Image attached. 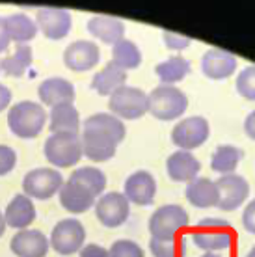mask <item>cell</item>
I'll use <instances>...</instances> for the list:
<instances>
[{"label":"cell","instance_id":"cell-1","mask_svg":"<svg viewBox=\"0 0 255 257\" xmlns=\"http://www.w3.org/2000/svg\"><path fill=\"white\" fill-rule=\"evenodd\" d=\"M82 127V151L93 162L110 161L127 135L121 119L106 112L89 116Z\"/></svg>","mask_w":255,"mask_h":257},{"label":"cell","instance_id":"cell-2","mask_svg":"<svg viewBox=\"0 0 255 257\" xmlns=\"http://www.w3.org/2000/svg\"><path fill=\"white\" fill-rule=\"evenodd\" d=\"M47 123V112L39 103L34 101H21L13 104L8 112V125L10 131L17 138L32 140L43 131Z\"/></svg>","mask_w":255,"mask_h":257},{"label":"cell","instance_id":"cell-3","mask_svg":"<svg viewBox=\"0 0 255 257\" xmlns=\"http://www.w3.org/2000/svg\"><path fill=\"white\" fill-rule=\"evenodd\" d=\"M45 159L56 168L77 166L84 157L82 140L78 133H56L51 135L43 148Z\"/></svg>","mask_w":255,"mask_h":257},{"label":"cell","instance_id":"cell-4","mask_svg":"<svg viewBox=\"0 0 255 257\" xmlns=\"http://www.w3.org/2000/svg\"><path fill=\"white\" fill-rule=\"evenodd\" d=\"M188 108V97L175 86L160 84L157 86L151 95H147V112H151L157 119L172 121L177 119Z\"/></svg>","mask_w":255,"mask_h":257},{"label":"cell","instance_id":"cell-5","mask_svg":"<svg viewBox=\"0 0 255 257\" xmlns=\"http://www.w3.org/2000/svg\"><path fill=\"white\" fill-rule=\"evenodd\" d=\"M194 244L205 251H220L227 250L233 244V233L229 222L222 218H205L201 220L196 229L192 231Z\"/></svg>","mask_w":255,"mask_h":257},{"label":"cell","instance_id":"cell-6","mask_svg":"<svg viewBox=\"0 0 255 257\" xmlns=\"http://www.w3.org/2000/svg\"><path fill=\"white\" fill-rule=\"evenodd\" d=\"M188 222H190L188 212L181 205H173V203L162 205L149 218V233H151V238L170 240L177 237V233L186 227Z\"/></svg>","mask_w":255,"mask_h":257},{"label":"cell","instance_id":"cell-7","mask_svg":"<svg viewBox=\"0 0 255 257\" xmlns=\"http://www.w3.org/2000/svg\"><path fill=\"white\" fill-rule=\"evenodd\" d=\"M112 116L119 119H140L147 114V93L134 86H123L115 90L108 99Z\"/></svg>","mask_w":255,"mask_h":257},{"label":"cell","instance_id":"cell-8","mask_svg":"<svg viewBox=\"0 0 255 257\" xmlns=\"http://www.w3.org/2000/svg\"><path fill=\"white\" fill-rule=\"evenodd\" d=\"M64 185V177L58 170L52 168H36L28 172L23 179V190L25 196L30 199H51Z\"/></svg>","mask_w":255,"mask_h":257},{"label":"cell","instance_id":"cell-9","mask_svg":"<svg viewBox=\"0 0 255 257\" xmlns=\"http://www.w3.org/2000/svg\"><path fill=\"white\" fill-rule=\"evenodd\" d=\"M86 240V229L82 222L77 218H64L60 220L51 233V246L60 255H73L82 250Z\"/></svg>","mask_w":255,"mask_h":257},{"label":"cell","instance_id":"cell-10","mask_svg":"<svg viewBox=\"0 0 255 257\" xmlns=\"http://www.w3.org/2000/svg\"><path fill=\"white\" fill-rule=\"evenodd\" d=\"M209 135H211L209 121L201 116H192L181 119L173 127L172 142L181 151H192L196 148H201L209 140Z\"/></svg>","mask_w":255,"mask_h":257},{"label":"cell","instance_id":"cell-11","mask_svg":"<svg viewBox=\"0 0 255 257\" xmlns=\"http://www.w3.org/2000/svg\"><path fill=\"white\" fill-rule=\"evenodd\" d=\"M95 214L104 227H110V229L119 227L127 222L131 214L129 199L119 192L102 194L95 201Z\"/></svg>","mask_w":255,"mask_h":257},{"label":"cell","instance_id":"cell-12","mask_svg":"<svg viewBox=\"0 0 255 257\" xmlns=\"http://www.w3.org/2000/svg\"><path fill=\"white\" fill-rule=\"evenodd\" d=\"M220 194V201H218V209L220 211H235L242 205L249 196V185L242 175L227 174L222 175L218 181H214Z\"/></svg>","mask_w":255,"mask_h":257},{"label":"cell","instance_id":"cell-13","mask_svg":"<svg viewBox=\"0 0 255 257\" xmlns=\"http://www.w3.org/2000/svg\"><path fill=\"white\" fill-rule=\"evenodd\" d=\"M101 60V51L93 41L88 39H78L73 41L64 52V64L67 69L84 73V71L93 69Z\"/></svg>","mask_w":255,"mask_h":257},{"label":"cell","instance_id":"cell-14","mask_svg":"<svg viewBox=\"0 0 255 257\" xmlns=\"http://www.w3.org/2000/svg\"><path fill=\"white\" fill-rule=\"evenodd\" d=\"M36 25L47 39H64L71 30V13L60 8H41L36 13Z\"/></svg>","mask_w":255,"mask_h":257},{"label":"cell","instance_id":"cell-15","mask_svg":"<svg viewBox=\"0 0 255 257\" xmlns=\"http://www.w3.org/2000/svg\"><path fill=\"white\" fill-rule=\"evenodd\" d=\"M157 194V181L149 172L146 170H138L127 177L125 181V192L123 196L129 199V203L134 205H151Z\"/></svg>","mask_w":255,"mask_h":257},{"label":"cell","instance_id":"cell-16","mask_svg":"<svg viewBox=\"0 0 255 257\" xmlns=\"http://www.w3.org/2000/svg\"><path fill=\"white\" fill-rule=\"evenodd\" d=\"M51 242L39 229H21L13 235L10 248L17 257H45Z\"/></svg>","mask_w":255,"mask_h":257},{"label":"cell","instance_id":"cell-17","mask_svg":"<svg viewBox=\"0 0 255 257\" xmlns=\"http://www.w3.org/2000/svg\"><path fill=\"white\" fill-rule=\"evenodd\" d=\"M38 95L39 101L47 106H60V104H73L75 101V86L67 80V78L62 77H52L47 78L39 84L38 88Z\"/></svg>","mask_w":255,"mask_h":257},{"label":"cell","instance_id":"cell-18","mask_svg":"<svg viewBox=\"0 0 255 257\" xmlns=\"http://www.w3.org/2000/svg\"><path fill=\"white\" fill-rule=\"evenodd\" d=\"M95 201V196L77 181H64V185L60 188V205L71 214H82L89 211Z\"/></svg>","mask_w":255,"mask_h":257},{"label":"cell","instance_id":"cell-19","mask_svg":"<svg viewBox=\"0 0 255 257\" xmlns=\"http://www.w3.org/2000/svg\"><path fill=\"white\" fill-rule=\"evenodd\" d=\"M201 71L211 80L229 78L236 71V58L222 49H209L201 58Z\"/></svg>","mask_w":255,"mask_h":257},{"label":"cell","instance_id":"cell-20","mask_svg":"<svg viewBox=\"0 0 255 257\" xmlns=\"http://www.w3.org/2000/svg\"><path fill=\"white\" fill-rule=\"evenodd\" d=\"M166 170L170 179L177 181V183H190L201 172V164L190 151H181L179 149V151L168 157Z\"/></svg>","mask_w":255,"mask_h":257},{"label":"cell","instance_id":"cell-21","mask_svg":"<svg viewBox=\"0 0 255 257\" xmlns=\"http://www.w3.org/2000/svg\"><path fill=\"white\" fill-rule=\"evenodd\" d=\"M88 32L93 38L101 39L102 43L114 47L117 41H121L125 36V25L117 17H108V15H93L88 19Z\"/></svg>","mask_w":255,"mask_h":257},{"label":"cell","instance_id":"cell-22","mask_svg":"<svg viewBox=\"0 0 255 257\" xmlns=\"http://www.w3.org/2000/svg\"><path fill=\"white\" fill-rule=\"evenodd\" d=\"M4 220H6V225H10L13 229H26L36 220L34 201L28 196H25V194H17L8 203L6 212H4Z\"/></svg>","mask_w":255,"mask_h":257},{"label":"cell","instance_id":"cell-23","mask_svg":"<svg viewBox=\"0 0 255 257\" xmlns=\"http://www.w3.org/2000/svg\"><path fill=\"white\" fill-rule=\"evenodd\" d=\"M186 199L198 209H209L218 207L220 194H218L216 183L207 177H196L186 185Z\"/></svg>","mask_w":255,"mask_h":257},{"label":"cell","instance_id":"cell-24","mask_svg":"<svg viewBox=\"0 0 255 257\" xmlns=\"http://www.w3.org/2000/svg\"><path fill=\"white\" fill-rule=\"evenodd\" d=\"M127 82V71L117 67L114 62H108L101 71H97L91 80V90H95L99 95H112L115 90L123 88Z\"/></svg>","mask_w":255,"mask_h":257},{"label":"cell","instance_id":"cell-25","mask_svg":"<svg viewBox=\"0 0 255 257\" xmlns=\"http://www.w3.org/2000/svg\"><path fill=\"white\" fill-rule=\"evenodd\" d=\"M6 28L10 39L17 45H26L28 41H32L39 30L36 21H32V17H28L26 13H13L6 17Z\"/></svg>","mask_w":255,"mask_h":257},{"label":"cell","instance_id":"cell-26","mask_svg":"<svg viewBox=\"0 0 255 257\" xmlns=\"http://www.w3.org/2000/svg\"><path fill=\"white\" fill-rule=\"evenodd\" d=\"M51 123L52 135L56 133H78L80 128V116H78V110L75 108V104H60L51 108V116H49Z\"/></svg>","mask_w":255,"mask_h":257},{"label":"cell","instance_id":"cell-27","mask_svg":"<svg viewBox=\"0 0 255 257\" xmlns=\"http://www.w3.org/2000/svg\"><path fill=\"white\" fill-rule=\"evenodd\" d=\"M244 159L242 149L235 148V146H229V144H223V146H218L214 155L211 159V168L216 172V174L227 175V174H235L238 162Z\"/></svg>","mask_w":255,"mask_h":257},{"label":"cell","instance_id":"cell-28","mask_svg":"<svg viewBox=\"0 0 255 257\" xmlns=\"http://www.w3.org/2000/svg\"><path fill=\"white\" fill-rule=\"evenodd\" d=\"M157 77L160 78V82L166 86H173L175 82L183 80L186 75H190V62L183 56H172L166 62H160L155 67Z\"/></svg>","mask_w":255,"mask_h":257},{"label":"cell","instance_id":"cell-29","mask_svg":"<svg viewBox=\"0 0 255 257\" xmlns=\"http://www.w3.org/2000/svg\"><path fill=\"white\" fill-rule=\"evenodd\" d=\"M112 62L123 71L138 69L142 64V52L134 41L123 38L112 47Z\"/></svg>","mask_w":255,"mask_h":257},{"label":"cell","instance_id":"cell-30","mask_svg":"<svg viewBox=\"0 0 255 257\" xmlns=\"http://www.w3.org/2000/svg\"><path fill=\"white\" fill-rule=\"evenodd\" d=\"M32 49L28 45H19L12 54L0 62V69L6 73L8 77H23L32 65Z\"/></svg>","mask_w":255,"mask_h":257},{"label":"cell","instance_id":"cell-31","mask_svg":"<svg viewBox=\"0 0 255 257\" xmlns=\"http://www.w3.org/2000/svg\"><path fill=\"white\" fill-rule=\"evenodd\" d=\"M69 179L80 183V185L88 188L95 198L102 196L104 188H106V175L102 174L99 168H91V166L78 168V170H75V172L71 174Z\"/></svg>","mask_w":255,"mask_h":257},{"label":"cell","instance_id":"cell-32","mask_svg":"<svg viewBox=\"0 0 255 257\" xmlns=\"http://www.w3.org/2000/svg\"><path fill=\"white\" fill-rule=\"evenodd\" d=\"M149 250L153 257H183L185 255V240L177 237L170 238V240H159V238H151L149 240Z\"/></svg>","mask_w":255,"mask_h":257},{"label":"cell","instance_id":"cell-33","mask_svg":"<svg viewBox=\"0 0 255 257\" xmlns=\"http://www.w3.org/2000/svg\"><path fill=\"white\" fill-rule=\"evenodd\" d=\"M236 91L244 99L255 101V65H248L240 71L236 77Z\"/></svg>","mask_w":255,"mask_h":257},{"label":"cell","instance_id":"cell-34","mask_svg":"<svg viewBox=\"0 0 255 257\" xmlns=\"http://www.w3.org/2000/svg\"><path fill=\"white\" fill-rule=\"evenodd\" d=\"M108 255L110 257H144V250H142L134 240L121 238V240H115L114 244L110 246Z\"/></svg>","mask_w":255,"mask_h":257},{"label":"cell","instance_id":"cell-35","mask_svg":"<svg viewBox=\"0 0 255 257\" xmlns=\"http://www.w3.org/2000/svg\"><path fill=\"white\" fill-rule=\"evenodd\" d=\"M162 39H164V45H166L170 51H185L186 47L192 43L190 38L181 36V34H175V32H170V30H164V32H162Z\"/></svg>","mask_w":255,"mask_h":257},{"label":"cell","instance_id":"cell-36","mask_svg":"<svg viewBox=\"0 0 255 257\" xmlns=\"http://www.w3.org/2000/svg\"><path fill=\"white\" fill-rule=\"evenodd\" d=\"M17 164V153L10 146H0V177L8 175Z\"/></svg>","mask_w":255,"mask_h":257},{"label":"cell","instance_id":"cell-37","mask_svg":"<svg viewBox=\"0 0 255 257\" xmlns=\"http://www.w3.org/2000/svg\"><path fill=\"white\" fill-rule=\"evenodd\" d=\"M242 224H244V229H246V231L253 233L255 235V199H251V201L248 203V207L244 209Z\"/></svg>","mask_w":255,"mask_h":257},{"label":"cell","instance_id":"cell-38","mask_svg":"<svg viewBox=\"0 0 255 257\" xmlns=\"http://www.w3.org/2000/svg\"><path fill=\"white\" fill-rule=\"evenodd\" d=\"M80 257H110L108 250L99 244H86L80 250Z\"/></svg>","mask_w":255,"mask_h":257},{"label":"cell","instance_id":"cell-39","mask_svg":"<svg viewBox=\"0 0 255 257\" xmlns=\"http://www.w3.org/2000/svg\"><path fill=\"white\" fill-rule=\"evenodd\" d=\"M12 43V39L8 36V28H6V19L0 17V54L8 51V47Z\"/></svg>","mask_w":255,"mask_h":257},{"label":"cell","instance_id":"cell-40","mask_svg":"<svg viewBox=\"0 0 255 257\" xmlns=\"http://www.w3.org/2000/svg\"><path fill=\"white\" fill-rule=\"evenodd\" d=\"M10 103H12V90L0 82V112L6 110Z\"/></svg>","mask_w":255,"mask_h":257},{"label":"cell","instance_id":"cell-41","mask_svg":"<svg viewBox=\"0 0 255 257\" xmlns=\"http://www.w3.org/2000/svg\"><path fill=\"white\" fill-rule=\"evenodd\" d=\"M244 131H246V135L255 140V110L253 112H249L248 117L244 119Z\"/></svg>","mask_w":255,"mask_h":257},{"label":"cell","instance_id":"cell-42","mask_svg":"<svg viewBox=\"0 0 255 257\" xmlns=\"http://www.w3.org/2000/svg\"><path fill=\"white\" fill-rule=\"evenodd\" d=\"M4 231H6V220H4V214L0 211V237L4 235Z\"/></svg>","mask_w":255,"mask_h":257},{"label":"cell","instance_id":"cell-43","mask_svg":"<svg viewBox=\"0 0 255 257\" xmlns=\"http://www.w3.org/2000/svg\"><path fill=\"white\" fill-rule=\"evenodd\" d=\"M201 257H222V255H218V253H212V251H205Z\"/></svg>","mask_w":255,"mask_h":257},{"label":"cell","instance_id":"cell-44","mask_svg":"<svg viewBox=\"0 0 255 257\" xmlns=\"http://www.w3.org/2000/svg\"><path fill=\"white\" fill-rule=\"evenodd\" d=\"M246 257H255V246L248 251V255H246Z\"/></svg>","mask_w":255,"mask_h":257}]
</instances>
